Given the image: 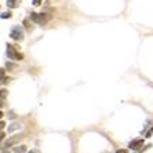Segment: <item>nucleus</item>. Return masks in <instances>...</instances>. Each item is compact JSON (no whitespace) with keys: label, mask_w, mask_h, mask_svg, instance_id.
I'll list each match as a JSON object with an SVG mask.
<instances>
[{"label":"nucleus","mask_w":153,"mask_h":153,"mask_svg":"<svg viewBox=\"0 0 153 153\" xmlns=\"http://www.w3.org/2000/svg\"><path fill=\"white\" fill-rule=\"evenodd\" d=\"M8 117H10V119H15V117H17V116H15V113H14V112H10V113H8Z\"/></svg>","instance_id":"2eb2a0df"},{"label":"nucleus","mask_w":153,"mask_h":153,"mask_svg":"<svg viewBox=\"0 0 153 153\" xmlns=\"http://www.w3.org/2000/svg\"><path fill=\"white\" fill-rule=\"evenodd\" d=\"M10 80H11V79L4 77V76H1V77H0V83H3V84H7V83H10Z\"/></svg>","instance_id":"f8f14e48"},{"label":"nucleus","mask_w":153,"mask_h":153,"mask_svg":"<svg viewBox=\"0 0 153 153\" xmlns=\"http://www.w3.org/2000/svg\"><path fill=\"white\" fill-rule=\"evenodd\" d=\"M4 127H6V123H4L3 120H0V131H1Z\"/></svg>","instance_id":"4468645a"},{"label":"nucleus","mask_w":153,"mask_h":153,"mask_svg":"<svg viewBox=\"0 0 153 153\" xmlns=\"http://www.w3.org/2000/svg\"><path fill=\"white\" fill-rule=\"evenodd\" d=\"M142 145H143V138H135V139H132L131 142H130L128 148L132 149V150H138Z\"/></svg>","instance_id":"20e7f679"},{"label":"nucleus","mask_w":153,"mask_h":153,"mask_svg":"<svg viewBox=\"0 0 153 153\" xmlns=\"http://www.w3.org/2000/svg\"><path fill=\"white\" fill-rule=\"evenodd\" d=\"M21 1H22V0H7V7H10V8H17V7H19Z\"/></svg>","instance_id":"423d86ee"},{"label":"nucleus","mask_w":153,"mask_h":153,"mask_svg":"<svg viewBox=\"0 0 153 153\" xmlns=\"http://www.w3.org/2000/svg\"><path fill=\"white\" fill-rule=\"evenodd\" d=\"M10 37L13 40H17V42L24 40V29H22L19 25L13 26V28H11V30H10Z\"/></svg>","instance_id":"f03ea898"},{"label":"nucleus","mask_w":153,"mask_h":153,"mask_svg":"<svg viewBox=\"0 0 153 153\" xmlns=\"http://www.w3.org/2000/svg\"><path fill=\"white\" fill-rule=\"evenodd\" d=\"M4 106V102H3V98H0V109Z\"/></svg>","instance_id":"a211bd4d"},{"label":"nucleus","mask_w":153,"mask_h":153,"mask_svg":"<svg viewBox=\"0 0 153 153\" xmlns=\"http://www.w3.org/2000/svg\"><path fill=\"white\" fill-rule=\"evenodd\" d=\"M7 95H8V91L6 88H1V90H0V98H3V100H4V98H6Z\"/></svg>","instance_id":"9b49d317"},{"label":"nucleus","mask_w":153,"mask_h":153,"mask_svg":"<svg viewBox=\"0 0 153 153\" xmlns=\"http://www.w3.org/2000/svg\"><path fill=\"white\" fill-rule=\"evenodd\" d=\"M3 114H4V113H3V112H1V111H0V119L3 117Z\"/></svg>","instance_id":"4be33fe9"},{"label":"nucleus","mask_w":153,"mask_h":153,"mask_svg":"<svg viewBox=\"0 0 153 153\" xmlns=\"http://www.w3.org/2000/svg\"><path fill=\"white\" fill-rule=\"evenodd\" d=\"M11 17H13V14H11L10 11H6L3 14H0V18H3V19H7V18H11Z\"/></svg>","instance_id":"9d476101"},{"label":"nucleus","mask_w":153,"mask_h":153,"mask_svg":"<svg viewBox=\"0 0 153 153\" xmlns=\"http://www.w3.org/2000/svg\"><path fill=\"white\" fill-rule=\"evenodd\" d=\"M6 68H7V69H11V71H14V69H17L18 66H17V64H13V62H7V64H6Z\"/></svg>","instance_id":"1a4fd4ad"},{"label":"nucleus","mask_w":153,"mask_h":153,"mask_svg":"<svg viewBox=\"0 0 153 153\" xmlns=\"http://www.w3.org/2000/svg\"><path fill=\"white\" fill-rule=\"evenodd\" d=\"M7 57L10 58V59L13 61H22L24 59V55H22L21 53H18L17 50H15L14 46H11V44H7Z\"/></svg>","instance_id":"7ed1b4c3"},{"label":"nucleus","mask_w":153,"mask_h":153,"mask_svg":"<svg viewBox=\"0 0 153 153\" xmlns=\"http://www.w3.org/2000/svg\"><path fill=\"white\" fill-rule=\"evenodd\" d=\"M40 3H42V0H33L32 1L33 6H40Z\"/></svg>","instance_id":"ddd939ff"},{"label":"nucleus","mask_w":153,"mask_h":153,"mask_svg":"<svg viewBox=\"0 0 153 153\" xmlns=\"http://www.w3.org/2000/svg\"><path fill=\"white\" fill-rule=\"evenodd\" d=\"M21 128V124L19 123H14V124H11L10 127H8V132H13L15 131V130H19Z\"/></svg>","instance_id":"6e6552de"},{"label":"nucleus","mask_w":153,"mask_h":153,"mask_svg":"<svg viewBox=\"0 0 153 153\" xmlns=\"http://www.w3.org/2000/svg\"><path fill=\"white\" fill-rule=\"evenodd\" d=\"M116 153H130V152H128L127 149H119V150H117V152H116Z\"/></svg>","instance_id":"f3484780"},{"label":"nucleus","mask_w":153,"mask_h":153,"mask_svg":"<svg viewBox=\"0 0 153 153\" xmlns=\"http://www.w3.org/2000/svg\"><path fill=\"white\" fill-rule=\"evenodd\" d=\"M3 139H4V134H3V132H1V131H0V142H1Z\"/></svg>","instance_id":"6ab92c4d"},{"label":"nucleus","mask_w":153,"mask_h":153,"mask_svg":"<svg viewBox=\"0 0 153 153\" xmlns=\"http://www.w3.org/2000/svg\"><path fill=\"white\" fill-rule=\"evenodd\" d=\"M30 19H32L35 24H37V25H46L47 22L51 19V15L44 14V13H42V14H39V13H32V14H30Z\"/></svg>","instance_id":"f257e3e1"},{"label":"nucleus","mask_w":153,"mask_h":153,"mask_svg":"<svg viewBox=\"0 0 153 153\" xmlns=\"http://www.w3.org/2000/svg\"><path fill=\"white\" fill-rule=\"evenodd\" d=\"M29 153H40V152H39V150H37V149H33V150H30V152H29Z\"/></svg>","instance_id":"aec40b11"},{"label":"nucleus","mask_w":153,"mask_h":153,"mask_svg":"<svg viewBox=\"0 0 153 153\" xmlns=\"http://www.w3.org/2000/svg\"><path fill=\"white\" fill-rule=\"evenodd\" d=\"M21 138H22L21 134H19V135H15V137H11L10 139H7V141L4 142V148H10V146L17 145V143L21 141Z\"/></svg>","instance_id":"39448f33"},{"label":"nucleus","mask_w":153,"mask_h":153,"mask_svg":"<svg viewBox=\"0 0 153 153\" xmlns=\"http://www.w3.org/2000/svg\"><path fill=\"white\" fill-rule=\"evenodd\" d=\"M152 135H153V128H150L149 131H148V134H146V137L149 138V137H152Z\"/></svg>","instance_id":"dca6fc26"},{"label":"nucleus","mask_w":153,"mask_h":153,"mask_svg":"<svg viewBox=\"0 0 153 153\" xmlns=\"http://www.w3.org/2000/svg\"><path fill=\"white\" fill-rule=\"evenodd\" d=\"M4 75V69H0V77Z\"/></svg>","instance_id":"412c9836"},{"label":"nucleus","mask_w":153,"mask_h":153,"mask_svg":"<svg viewBox=\"0 0 153 153\" xmlns=\"http://www.w3.org/2000/svg\"><path fill=\"white\" fill-rule=\"evenodd\" d=\"M25 152H26L25 145H17L14 148V153H25Z\"/></svg>","instance_id":"0eeeda50"}]
</instances>
